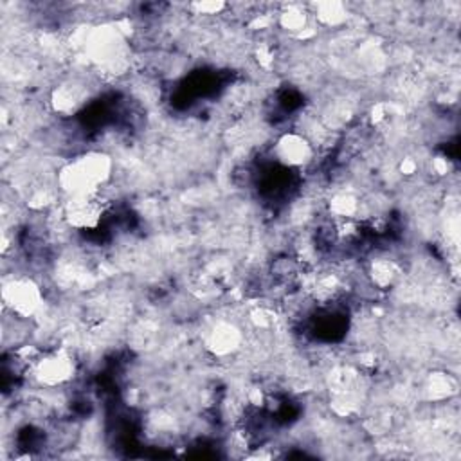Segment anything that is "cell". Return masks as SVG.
<instances>
[{
    "mask_svg": "<svg viewBox=\"0 0 461 461\" xmlns=\"http://www.w3.org/2000/svg\"><path fill=\"white\" fill-rule=\"evenodd\" d=\"M4 310L14 319H31L41 304L40 286L29 277H13L4 283Z\"/></svg>",
    "mask_w": 461,
    "mask_h": 461,
    "instance_id": "cell-1",
    "label": "cell"
},
{
    "mask_svg": "<svg viewBox=\"0 0 461 461\" xmlns=\"http://www.w3.org/2000/svg\"><path fill=\"white\" fill-rule=\"evenodd\" d=\"M272 157L283 167H303L312 162L313 148L306 135L290 131L281 135L272 146Z\"/></svg>",
    "mask_w": 461,
    "mask_h": 461,
    "instance_id": "cell-2",
    "label": "cell"
}]
</instances>
